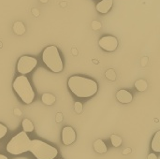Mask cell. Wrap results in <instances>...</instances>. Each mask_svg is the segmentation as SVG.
I'll list each match as a JSON object with an SVG mask.
<instances>
[{"label":"cell","instance_id":"6da1fadb","mask_svg":"<svg viewBox=\"0 0 160 159\" xmlns=\"http://www.w3.org/2000/svg\"><path fill=\"white\" fill-rule=\"evenodd\" d=\"M68 85L69 90L76 97L82 98L93 97L98 90V83L94 80L78 75L71 76L68 79Z\"/></svg>","mask_w":160,"mask_h":159},{"label":"cell","instance_id":"7a4b0ae2","mask_svg":"<svg viewBox=\"0 0 160 159\" xmlns=\"http://www.w3.org/2000/svg\"><path fill=\"white\" fill-rule=\"evenodd\" d=\"M13 89L24 104H30L35 98V92L24 75L17 77L13 82Z\"/></svg>","mask_w":160,"mask_h":159},{"label":"cell","instance_id":"3957f363","mask_svg":"<svg viewBox=\"0 0 160 159\" xmlns=\"http://www.w3.org/2000/svg\"><path fill=\"white\" fill-rule=\"evenodd\" d=\"M29 152L37 159H54L58 155L55 147L39 140H33L30 142Z\"/></svg>","mask_w":160,"mask_h":159},{"label":"cell","instance_id":"277c9868","mask_svg":"<svg viewBox=\"0 0 160 159\" xmlns=\"http://www.w3.org/2000/svg\"><path fill=\"white\" fill-rule=\"evenodd\" d=\"M31 140L29 139L26 132L22 131L15 135L8 143L6 149L7 151L14 156H19L29 151Z\"/></svg>","mask_w":160,"mask_h":159},{"label":"cell","instance_id":"5b68a950","mask_svg":"<svg viewBox=\"0 0 160 159\" xmlns=\"http://www.w3.org/2000/svg\"><path fill=\"white\" fill-rule=\"evenodd\" d=\"M42 60L46 67L52 72L58 73L63 70V61L60 57L58 49L55 46L52 45L45 48L42 53Z\"/></svg>","mask_w":160,"mask_h":159},{"label":"cell","instance_id":"8992f818","mask_svg":"<svg viewBox=\"0 0 160 159\" xmlns=\"http://www.w3.org/2000/svg\"><path fill=\"white\" fill-rule=\"evenodd\" d=\"M37 59L28 55L22 56L17 64V70L22 75H26L30 73L37 66Z\"/></svg>","mask_w":160,"mask_h":159},{"label":"cell","instance_id":"52a82bcc","mask_svg":"<svg viewBox=\"0 0 160 159\" xmlns=\"http://www.w3.org/2000/svg\"><path fill=\"white\" fill-rule=\"evenodd\" d=\"M100 48H102L106 52H113L117 49L118 40L115 37L112 36H106L99 39L98 42Z\"/></svg>","mask_w":160,"mask_h":159},{"label":"cell","instance_id":"ba28073f","mask_svg":"<svg viewBox=\"0 0 160 159\" xmlns=\"http://www.w3.org/2000/svg\"><path fill=\"white\" fill-rule=\"evenodd\" d=\"M76 140L75 130L71 127H66L62 130V141L65 145L72 144Z\"/></svg>","mask_w":160,"mask_h":159},{"label":"cell","instance_id":"9c48e42d","mask_svg":"<svg viewBox=\"0 0 160 159\" xmlns=\"http://www.w3.org/2000/svg\"><path fill=\"white\" fill-rule=\"evenodd\" d=\"M116 98L117 100L122 103V104H128V103H130L133 99V97L132 95L127 91V90H124V89H121L119 90L117 93H116Z\"/></svg>","mask_w":160,"mask_h":159},{"label":"cell","instance_id":"30bf717a","mask_svg":"<svg viewBox=\"0 0 160 159\" xmlns=\"http://www.w3.org/2000/svg\"><path fill=\"white\" fill-rule=\"evenodd\" d=\"M113 4V0H102L100 1L98 5H97V10L99 13L102 14H106L110 11V9L112 8Z\"/></svg>","mask_w":160,"mask_h":159},{"label":"cell","instance_id":"8fae6325","mask_svg":"<svg viewBox=\"0 0 160 159\" xmlns=\"http://www.w3.org/2000/svg\"><path fill=\"white\" fill-rule=\"evenodd\" d=\"M94 149L98 154H105L107 152V146L102 140H97L94 142Z\"/></svg>","mask_w":160,"mask_h":159},{"label":"cell","instance_id":"7c38bea8","mask_svg":"<svg viewBox=\"0 0 160 159\" xmlns=\"http://www.w3.org/2000/svg\"><path fill=\"white\" fill-rule=\"evenodd\" d=\"M151 147H152V149L155 152H157V153H159L160 152V131H158L156 133V135L154 136Z\"/></svg>","mask_w":160,"mask_h":159},{"label":"cell","instance_id":"4fadbf2b","mask_svg":"<svg viewBox=\"0 0 160 159\" xmlns=\"http://www.w3.org/2000/svg\"><path fill=\"white\" fill-rule=\"evenodd\" d=\"M13 31L17 35H23L25 33V26L22 22H16L13 24Z\"/></svg>","mask_w":160,"mask_h":159},{"label":"cell","instance_id":"5bb4252c","mask_svg":"<svg viewBox=\"0 0 160 159\" xmlns=\"http://www.w3.org/2000/svg\"><path fill=\"white\" fill-rule=\"evenodd\" d=\"M41 99H42V101H43L44 104L49 105V106L54 104V102H55V97L53 95H52V94H49V93L43 94Z\"/></svg>","mask_w":160,"mask_h":159},{"label":"cell","instance_id":"9a60e30c","mask_svg":"<svg viewBox=\"0 0 160 159\" xmlns=\"http://www.w3.org/2000/svg\"><path fill=\"white\" fill-rule=\"evenodd\" d=\"M22 129L24 132H32L34 130V125L29 119L22 120Z\"/></svg>","mask_w":160,"mask_h":159},{"label":"cell","instance_id":"2e32d148","mask_svg":"<svg viewBox=\"0 0 160 159\" xmlns=\"http://www.w3.org/2000/svg\"><path fill=\"white\" fill-rule=\"evenodd\" d=\"M135 88L140 92H143L147 89V82L145 80H137L135 82Z\"/></svg>","mask_w":160,"mask_h":159},{"label":"cell","instance_id":"e0dca14e","mask_svg":"<svg viewBox=\"0 0 160 159\" xmlns=\"http://www.w3.org/2000/svg\"><path fill=\"white\" fill-rule=\"evenodd\" d=\"M111 142L114 147H119L122 144V139L117 135H112L111 136Z\"/></svg>","mask_w":160,"mask_h":159},{"label":"cell","instance_id":"ac0fdd59","mask_svg":"<svg viewBox=\"0 0 160 159\" xmlns=\"http://www.w3.org/2000/svg\"><path fill=\"white\" fill-rule=\"evenodd\" d=\"M105 76L107 77L108 80H111V81L116 80V73L113 69H108L105 73Z\"/></svg>","mask_w":160,"mask_h":159},{"label":"cell","instance_id":"d6986e66","mask_svg":"<svg viewBox=\"0 0 160 159\" xmlns=\"http://www.w3.org/2000/svg\"><path fill=\"white\" fill-rule=\"evenodd\" d=\"M7 132H8V128H7L4 125L0 124V140L6 136Z\"/></svg>","mask_w":160,"mask_h":159},{"label":"cell","instance_id":"ffe728a7","mask_svg":"<svg viewBox=\"0 0 160 159\" xmlns=\"http://www.w3.org/2000/svg\"><path fill=\"white\" fill-rule=\"evenodd\" d=\"M74 109H75V112L77 113H81L82 111V104L81 102H75Z\"/></svg>","mask_w":160,"mask_h":159},{"label":"cell","instance_id":"44dd1931","mask_svg":"<svg viewBox=\"0 0 160 159\" xmlns=\"http://www.w3.org/2000/svg\"><path fill=\"white\" fill-rule=\"evenodd\" d=\"M92 27H93L94 30H98V29L101 28V23H100L99 22H98V21H93V22H92Z\"/></svg>","mask_w":160,"mask_h":159},{"label":"cell","instance_id":"7402d4cb","mask_svg":"<svg viewBox=\"0 0 160 159\" xmlns=\"http://www.w3.org/2000/svg\"><path fill=\"white\" fill-rule=\"evenodd\" d=\"M63 120V114L62 113H60V112H58L57 114H56V122H61Z\"/></svg>","mask_w":160,"mask_h":159},{"label":"cell","instance_id":"603a6c76","mask_svg":"<svg viewBox=\"0 0 160 159\" xmlns=\"http://www.w3.org/2000/svg\"><path fill=\"white\" fill-rule=\"evenodd\" d=\"M131 153V149L130 148H127V149H125L124 151H123V155H128V154H130Z\"/></svg>","mask_w":160,"mask_h":159},{"label":"cell","instance_id":"cb8c5ba5","mask_svg":"<svg viewBox=\"0 0 160 159\" xmlns=\"http://www.w3.org/2000/svg\"><path fill=\"white\" fill-rule=\"evenodd\" d=\"M148 159H158V157H157V155H155V154H150V155L148 156Z\"/></svg>","mask_w":160,"mask_h":159},{"label":"cell","instance_id":"d4e9b609","mask_svg":"<svg viewBox=\"0 0 160 159\" xmlns=\"http://www.w3.org/2000/svg\"><path fill=\"white\" fill-rule=\"evenodd\" d=\"M147 60H148V58H147V57H144V58L142 59V65L143 67L146 65V63H147Z\"/></svg>","mask_w":160,"mask_h":159},{"label":"cell","instance_id":"484cf974","mask_svg":"<svg viewBox=\"0 0 160 159\" xmlns=\"http://www.w3.org/2000/svg\"><path fill=\"white\" fill-rule=\"evenodd\" d=\"M33 14H34L35 16H38V15H39V12H38V10L37 8H34V9H33Z\"/></svg>","mask_w":160,"mask_h":159},{"label":"cell","instance_id":"4316f807","mask_svg":"<svg viewBox=\"0 0 160 159\" xmlns=\"http://www.w3.org/2000/svg\"><path fill=\"white\" fill-rule=\"evenodd\" d=\"M14 112H15V114H18V115H21V112L18 110V109H16L15 111H14Z\"/></svg>","mask_w":160,"mask_h":159},{"label":"cell","instance_id":"83f0119b","mask_svg":"<svg viewBox=\"0 0 160 159\" xmlns=\"http://www.w3.org/2000/svg\"><path fill=\"white\" fill-rule=\"evenodd\" d=\"M0 159H8L6 156H4V155H0Z\"/></svg>","mask_w":160,"mask_h":159},{"label":"cell","instance_id":"f1b7e54d","mask_svg":"<svg viewBox=\"0 0 160 159\" xmlns=\"http://www.w3.org/2000/svg\"><path fill=\"white\" fill-rule=\"evenodd\" d=\"M40 2H42V3H47L48 0H40Z\"/></svg>","mask_w":160,"mask_h":159},{"label":"cell","instance_id":"f546056e","mask_svg":"<svg viewBox=\"0 0 160 159\" xmlns=\"http://www.w3.org/2000/svg\"><path fill=\"white\" fill-rule=\"evenodd\" d=\"M73 54H77V51L73 50Z\"/></svg>","mask_w":160,"mask_h":159},{"label":"cell","instance_id":"4dcf8cb0","mask_svg":"<svg viewBox=\"0 0 160 159\" xmlns=\"http://www.w3.org/2000/svg\"><path fill=\"white\" fill-rule=\"evenodd\" d=\"M61 5H62V6H63V7H65V6H66V2H64V3H62V4H61Z\"/></svg>","mask_w":160,"mask_h":159},{"label":"cell","instance_id":"1f68e13d","mask_svg":"<svg viewBox=\"0 0 160 159\" xmlns=\"http://www.w3.org/2000/svg\"><path fill=\"white\" fill-rule=\"evenodd\" d=\"M2 47V44H1V42H0V48Z\"/></svg>","mask_w":160,"mask_h":159}]
</instances>
